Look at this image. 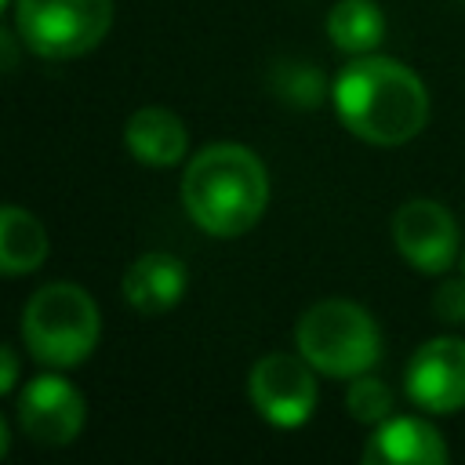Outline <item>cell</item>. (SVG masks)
Masks as SVG:
<instances>
[{
	"label": "cell",
	"mask_w": 465,
	"mask_h": 465,
	"mask_svg": "<svg viewBox=\"0 0 465 465\" xmlns=\"http://www.w3.org/2000/svg\"><path fill=\"white\" fill-rule=\"evenodd\" d=\"M338 120L371 145H403L429 120V91L414 69L381 54H356L331 87Z\"/></svg>",
	"instance_id": "6da1fadb"
},
{
	"label": "cell",
	"mask_w": 465,
	"mask_h": 465,
	"mask_svg": "<svg viewBox=\"0 0 465 465\" xmlns=\"http://www.w3.org/2000/svg\"><path fill=\"white\" fill-rule=\"evenodd\" d=\"M269 203V171L258 153L240 142L203 145L182 174V207L189 222L214 236L232 240L254 229Z\"/></svg>",
	"instance_id": "7a4b0ae2"
},
{
	"label": "cell",
	"mask_w": 465,
	"mask_h": 465,
	"mask_svg": "<svg viewBox=\"0 0 465 465\" xmlns=\"http://www.w3.org/2000/svg\"><path fill=\"white\" fill-rule=\"evenodd\" d=\"M102 338L98 302L69 280L44 283L22 309V341L29 356L44 367L69 371L80 367Z\"/></svg>",
	"instance_id": "3957f363"
},
{
	"label": "cell",
	"mask_w": 465,
	"mask_h": 465,
	"mask_svg": "<svg viewBox=\"0 0 465 465\" xmlns=\"http://www.w3.org/2000/svg\"><path fill=\"white\" fill-rule=\"evenodd\" d=\"M294 345L316 374L356 378L381 356V334L374 316L345 298H323L309 305L294 327Z\"/></svg>",
	"instance_id": "277c9868"
},
{
	"label": "cell",
	"mask_w": 465,
	"mask_h": 465,
	"mask_svg": "<svg viewBox=\"0 0 465 465\" xmlns=\"http://www.w3.org/2000/svg\"><path fill=\"white\" fill-rule=\"evenodd\" d=\"M113 25V0H15L22 44L47 62H69L94 51Z\"/></svg>",
	"instance_id": "5b68a950"
},
{
	"label": "cell",
	"mask_w": 465,
	"mask_h": 465,
	"mask_svg": "<svg viewBox=\"0 0 465 465\" xmlns=\"http://www.w3.org/2000/svg\"><path fill=\"white\" fill-rule=\"evenodd\" d=\"M247 396L269 425L298 429L316 411V371L302 352H269L251 367Z\"/></svg>",
	"instance_id": "8992f818"
},
{
	"label": "cell",
	"mask_w": 465,
	"mask_h": 465,
	"mask_svg": "<svg viewBox=\"0 0 465 465\" xmlns=\"http://www.w3.org/2000/svg\"><path fill=\"white\" fill-rule=\"evenodd\" d=\"M84 421H87L84 392L69 378L54 374V367L29 378L25 389L18 392V425L40 447L73 443L80 436Z\"/></svg>",
	"instance_id": "52a82bcc"
},
{
	"label": "cell",
	"mask_w": 465,
	"mask_h": 465,
	"mask_svg": "<svg viewBox=\"0 0 465 465\" xmlns=\"http://www.w3.org/2000/svg\"><path fill=\"white\" fill-rule=\"evenodd\" d=\"M392 243L418 272H447L458 254V222L440 200H407L392 214Z\"/></svg>",
	"instance_id": "ba28073f"
},
{
	"label": "cell",
	"mask_w": 465,
	"mask_h": 465,
	"mask_svg": "<svg viewBox=\"0 0 465 465\" xmlns=\"http://www.w3.org/2000/svg\"><path fill=\"white\" fill-rule=\"evenodd\" d=\"M407 396L429 414H454L465 407V338L443 334L425 341L403 374Z\"/></svg>",
	"instance_id": "9c48e42d"
},
{
	"label": "cell",
	"mask_w": 465,
	"mask_h": 465,
	"mask_svg": "<svg viewBox=\"0 0 465 465\" xmlns=\"http://www.w3.org/2000/svg\"><path fill=\"white\" fill-rule=\"evenodd\" d=\"M367 465H440L447 461V443L429 425L425 418H407V414H389L378 421L363 447Z\"/></svg>",
	"instance_id": "30bf717a"
},
{
	"label": "cell",
	"mask_w": 465,
	"mask_h": 465,
	"mask_svg": "<svg viewBox=\"0 0 465 465\" xmlns=\"http://www.w3.org/2000/svg\"><path fill=\"white\" fill-rule=\"evenodd\" d=\"M185 287H189V272L182 258L167 251L138 254L124 272V298L142 316H160L174 309L185 298Z\"/></svg>",
	"instance_id": "8fae6325"
},
{
	"label": "cell",
	"mask_w": 465,
	"mask_h": 465,
	"mask_svg": "<svg viewBox=\"0 0 465 465\" xmlns=\"http://www.w3.org/2000/svg\"><path fill=\"white\" fill-rule=\"evenodd\" d=\"M124 145L145 167H174L189 149V131L178 113L163 105H142L124 124Z\"/></svg>",
	"instance_id": "7c38bea8"
},
{
	"label": "cell",
	"mask_w": 465,
	"mask_h": 465,
	"mask_svg": "<svg viewBox=\"0 0 465 465\" xmlns=\"http://www.w3.org/2000/svg\"><path fill=\"white\" fill-rule=\"evenodd\" d=\"M51 240L44 222L18 207L0 203V276H29L47 262Z\"/></svg>",
	"instance_id": "4fadbf2b"
},
{
	"label": "cell",
	"mask_w": 465,
	"mask_h": 465,
	"mask_svg": "<svg viewBox=\"0 0 465 465\" xmlns=\"http://www.w3.org/2000/svg\"><path fill=\"white\" fill-rule=\"evenodd\" d=\"M327 36L345 54H371L385 36V15L374 0H338L327 11Z\"/></svg>",
	"instance_id": "5bb4252c"
},
{
	"label": "cell",
	"mask_w": 465,
	"mask_h": 465,
	"mask_svg": "<svg viewBox=\"0 0 465 465\" xmlns=\"http://www.w3.org/2000/svg\"><path fill=\"white\" fill-rule=\"evenodd\" d=\"M272 91H276L283 102L298 105V109H312V105L323 102L327 84H323V73H320V69L302 65V62H283V65H276V73H272Z\"/></svg>",
	"instance_id": "9a60e30c"
},
{
	"label": "cell",
	"mask_w": 465,
	"mask_h": 465,
	"mask_svg": "<svg viewBox=\"0 0 465 465\" xmlns=\"http://www.w3.org/2000/svg\"><path fill=\"white\" fill-rule=\"evenodd\" d=\"M345 407H349V414H352L356 421L378 425V421H385V418L392 414V389H389L381 378H371V371H367V374H356V378L349 381Z\"/></svg>",
	"instance_id": "2e32d148"
},
{
	"label": "cell",
	"mask_w": 465,
	"mask_h": 465,
	"mask_svg": "<svg viewBox=\"0 0 465 465\" xmlns=\"http://www.w3.org/2000/svg\"><path fill=\"white\" fill-rule=\"evenodd\" d=\"M432 312L436 320L443 323H454L461 327L465 323V276H454V280H443L432 294Z\"/></svg>",
	"instance_id": "e0dca14e"
},
{
	"label": "cell",
	"mask_w": 465,
	"mask_h": 465,
	"mask_svg": "<svg viewBox=\"0 0 465 465\" xmlns=\"http://www.w3.org/2000/svg\"><path fill=\"white\" fill-rule=\"evenodd\" d=\"M18 374H22V360L11 345L0 341V396H7L15 385H18Z\"/></svg>",
	"instance_id": "ac0fdd59"
},
{
	"label": "cell",
	"mask_w": 465,
	"mask_h": 465,
	"mask_svg": "<svg viewBox=\"0 0 465 465\" xmlns=\"http://www.w3.org/2000/svg\"><path fill=\"white\" fill-rule=\"evenodd\" d=\"M18 40H22V36H15L11 29L0 25V73H11V69L18 65V54H22Z\"/></svg>",
	"instance_id": "d6986e66"
},
{
	"label": "cell",
	"mask_w": 465,
	"mask_h": 465,
	"mask_svg": "<svg viewBox=\"0 0 465 465\" xmlns=\"http://www.w3.org/2000/svg\"><path fill=\"white\" fill-rule=\"evenodd\" d=\"M7 447H11V432H7V421H4V414H0V458L7 454Z\"/></svg>",
	"instance_id": "ffe728a7"
},
{
	"label": "cell",
	"mask_w": 465,
	"mask_h": 465,
	"mask_svg": "<svg viewBox=\"0 0 465 465\" xmlns=\"http://www.w3.org/2000/svg\"><path fill=\"white\" fill-rule=\"evenodd\" d=\"M4 7H7V0H0V15H4Z\"/></svg>",
	"instance_id": "44dd1931"
}]
</instances>
